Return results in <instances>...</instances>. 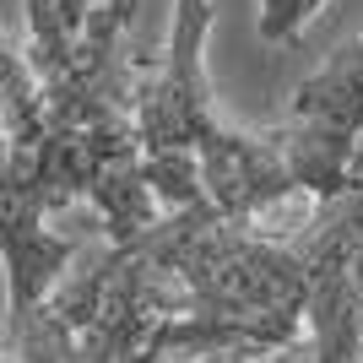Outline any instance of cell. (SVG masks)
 <instances>
[{"mask_svg": "<svg viewBox=\"0 0 363 363\" xmlns=\"http://www.w3.org/2000/svg\"><path fill=\"white\" fill-rule=\"evenodd\" d=\"M206 0H174L163 55H130L141 174L163 212L206 201L233 223H260L266 233H298L320 201L303 196L288 125L272 130H228L206 92Z\"/></svg>", "mask_w": 363, "mask_h": 363, "instance_id": "1", "label": "cell"}, {"mask_svg": "<svg viewBox=\"0 0 363 363\" xmlns=\"http://www.w3.org/2000/svg\"><path fill=\"white\" fill-rule=\"evenodd\" d=\"M76 336V363H179L152 352V325L168 309H190V293L136 244H114L104 266L49 293ZM206 363V358H184Z\"/></svg>", "mask_w": 363, "mask_h": 363, "instance_id": "2", "label": "cell"}, {"mask_svg": "<svg viewBox=\"0 0 363 363\" xmlns=\"http://www.w3.org/2000/svg\"><path fill=\"white\" fill-rule=\"evenodd\" d=\"M282 125L293 136L303 196L331 201L347 179V157L363 136V38L342 44L315 76H303L293 87V108Z\"/></svg>", "mask_w": 363, "mask_h": 363, "instance_id": "3", "label": "cell"}, {"mask_svg": "<svg viewBox=\"0 0 363 363\" xmlns=\"http://www.w3.org/2000/svg\"><path fill=\"white\" fill-rule=\"evenodd\" d=\"M0 130L11 141L38 136V76L6 33H0Z\"/></svg>", "mask_w": 363, "mask_h": 363, "instance_id": "4", "label": "cell"}, {"mask_svg": "<svg viewBox=\"0 0 363 363\" xmlns=\"http://www.w3.org/2000/svg\"><path fill=\"white\" fill-rule=\"evenodd\" d=\"M6 347H11V363H76V336L49 298L22 320L16 336H6Z\"/></svg>", "mask_w": 363, "mask_h": 363, "instance_id": "5", "label": "cell"}, {"mask_svg": "<svg viewBox=\"0 0 363 363\" xmlns=\"http://www.w3.org/2000/svg\"><path fill=\"white\" fill-rule=\"evenodd\" d=\"M320 6L325 0H260V38L266 44H293Z\"/></svg>", "mask_w": 363, "mask_h": 363, "instance_id": "6", "label": "cell"}]
</instances>
